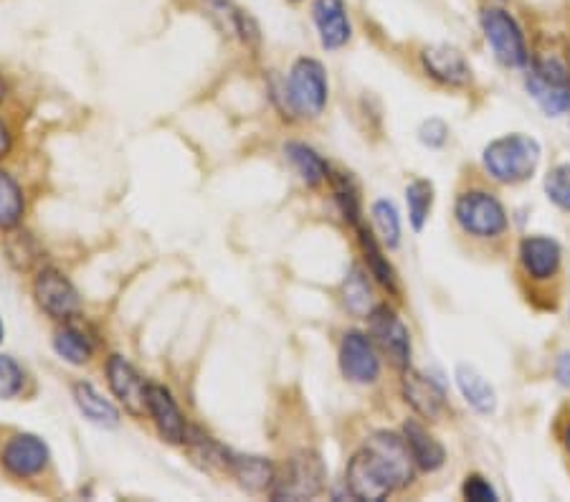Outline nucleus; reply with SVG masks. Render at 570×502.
I'll return each instance as SVG.
<instances>
[{
	"instance_id": "obj_5",
	"label": "nucleus",
	"mask_w": 570,
	"mask_h": 502,
	"mask_svg": "<svg viewBox=\"0 0 570 502\" xmlns=\"http://www.w3.org/2000/svg\"><path fill=\"white\" fill-rule=\"evenodd\" d=\"M454 216L462 232L476 236V239H494V236L508 232V211H504L500 198L487 194V190H466L459 196Z\"/></svg>"
},
{
	"instance_id": "obj_1",
	"label": "nucleus",
	"mask_w": 570,
	"mask_h": 502,
	"mask_svg": "<svg viewBox=\"0 0 570 502\" xmlns=\"http://www.w3.org/2000/svg\"><path fill=\"white\" fill-rule=\"evenodd\" d=\"M416 474V462L403 436L375 432L353 454L345 472V488L355 500L381 502L395 490L409 488Z\"/></svg>"
},
{
	"instance_id": "obj_9",
	"label": "nucleus",
	"mask_w": 570,
	"mask_h": 502,
	"mask_svg": "<svg viewBox=\"0 0 570 502\" xmlns=\"http://www.w3.org/2000/svg\"><path fill=\"white\" fill-rule=\"evenodd\" d=\"M51 452L49 444H46L41 436L36 434H13L11 440L6 442L3 452H0V464H3L8 474H13L18 480H29L41 474L49 467Z\"/></svg>"
},
{
	"instance_id": "obj_2",
	"label": "nucleus",
	"mask_w": 570,
	"mask_h": 502,
	"mask_svg": "<svg viewBox=\"0 0 570 502\" xmlns=\"http://www.w3.org/2000/svg\"><path fill=\"white\" fill-rule=\"evenodd\" d=\"M540 142L535 137L514 132V135H504L498 137L487 145L482 152L484 168L490 176L504 183V186H518V183H525L540 166Z\"/></svg>"
},
{
	"instance_id": "obj_8",
	"label": "nucleus",
	"mask_w": 570,
	"mask_h": 502,
	"mask_svg": "<svg viewBox=\"0 0 570 502\" xmlns=\"http://www.w3.org/2000/svg\"><path fill=\"white\" fill-rule=\"evenodd\" d=\"M33 295L43 313L51 319H59V323H69V319L81 313V299L77 287L71 285L67 274L53 267H46L39 272V277L33 282Z\"/></svg>"
},
{
	"instance_id": "obj_7",
	"label": "nucleus",
	"mask_w": 570,
	"mask_h": 502,
	"mask_svg": "<svg viewBox=\"0 0 570 502\" xmlns=\"http://www.w3.org/2000/svg\"><path fill=\"white\" fill-rule=\"evenodd\" d=\"M289 105L294 115L320 117L327 107V75L317 59H297L287 79Z\"/></svg>"
},
{
	"instance_id": "obj_33",
	"label": "nucleus",
	"mask_w": 570,
	"mask_h": 502,
	"mask_svg": "<svg viewBox=\"0 0 570 502\" xmlns=\"http://www.w3.org/2000/svg\"><path fill=\"white\" fill-rule=\"evenodd\" d=\"M16 242L21 249H13L8 246V254H11V262L16 264L18 269H29L31 264L39 259V244L31 239V234H16Z\"/></svg>"
},
{
	"instance_id": "obj_40",
	"label": "nucleus",
	"mask_w": 570,
	"mask_h": 502,
	"mask_svg": "<svg viewBox=\"0 0 570 502\" xmlns=\"http://www.w3.org/2000/svg\"><path fill=\"white\" fill-rule=\"evenodd\" d=\"M3 335H6V327H3V323H0V343H3Z\"/></svg>"
},
{
	"instance_id": "obj_20",
	"label": "nucleus",
	"mask_w": 570,
	"mask_h": 502,
	"mask_svg": "<svg viewBox=\"0 0 570 502\" xmlns=\"http://www.w3.org/2000/svg\"><path fill=\"white\" fill-rule=\"evenodd\" d=\"M454 378L469 406L480 411V414H494V409H498V391H494L492 383L474 365L459 363Z\"/></svg>"
},
{
	"instance_id": "obj_26",
	"label": "nucleus",
	"mask_w": 570,
	"mask_h": 502,
	"mask_svg": "<svg viewBox=\"0 0 570 502\" xmlns=\"http://www.w3.org/2000/svg\"><path fill=\"white\" fill-rule=\"evenodd\" d=\"M409 222L413 232H424L431 208H434V183L426 178H416L406 186Z\"/></svg>"
},
{
	"instance_id": "obj_27",
	"label": "nucleus",
	"mask_w": 570,
	"mask_h": 502,
	"mask_svg": "<svg viewBox=\"0 0 570 502\" xmlns=\"http://www.w3.org/2000/svg\"><path fill=\"white\" fill-rule=\"evenodd\" d=\"M343 297H345V307L351 309L355 317H365L373 313V292L361 267H353L351 277L345 279Z\"/></svg>"
},
{
	"instance_id": "obj_4",
	"label": "nucleus",
	"mask_w": 570,
	"mask_h": 502,
	"mask_svg": "<svg viewBox=\"0 0 570 502\" xmlns=\"http://www.w3.org/2000/svg\"><path fill=\"white\" fill-rule=\"evenodd\" d=\"M327 485V467L317 452H297L284 462L269 490L272 500L299 502L317 498Z\"/></svg>"
},
{
	"instance_id": "obj_32",
	"label": "nucleus",
	"mask_w": 570,
	"mask_h": 502,
	"mask_svg": "<svg viewBox=\"0 0 570 502\" xmlns=\"http://www.w3.org/2000/svg\"><path fill=\"white\" fill-rule=\"evenodd\" d=\"M462 495L464 500H472V502H498L500 495L498 490L490 485V480L482 478V474H469L462 485Z\"/></svg>"
},
{
	"instance_id": "obj_28",
	"label": "nucleus",
	"mask_w": 570,
	"mask_h": 502,
	"mask_svg": "<svg viewBox=\"0 0 570 502\" xmlns=\"http://www.w3.org/2000/svg\"><path fill=\"white\" fill-rule=\"evenodd\" d=\"M373 224L381 234V244L389 249H399L401 244V216L391 200H375L373 204Z\"/></svg>"
},
{
	"instance_id": "obj_39",
	"label": "nucleus",
	"mask_w": 570,
	"mask_h": 502,
	"mask_svg": "<svg viewBox=\"0 0 570 502\" xmlns=\"http://www.w3.org/2000/svg\"><path fill=\"white\" fill-rule=\"evenodd\" d=\"M566 446H568V452H570V424L566 429Z\"/></svg>"
},
{
	"instance_id": "obj_23",
	"label": "nucleus",
	"mask_w": 570,
	"mask_h": 502,
	"mask_svg": "<svg viewBox=\"0 0 570 502\" xmlns=\"http://www.w3.org/2000/svg\"><path fill=\"white\" fill-rule=\"evenodd\" d=\"M53 351L59 353L71 365H87L95 355V345H91L89 335L81 333L77 325H63L53 333Z\"/></svg>"
},
{
	"instance_id": "obj_18",
	"label": "nucleus",
	"mask_w": 570,
	"mask_h": 502,
	"mask_svg": "<svg viewBox=\"0 0 570 502\" xmlns=\"http://www.w3.org/2000/svg\"><path fill=\"white\" fill-rule=\"evenodd\" d=\"M403 440H406L409 450L413 454V462H416L419 470L424 472H436L444 467L446 462V450L434 434H429L424 424H419L416 419L403 424Z\"/></svg>"
},
{
	"instance_id": "obj_37",
	"label": "nucleus",
	"mask_w": 570,
	"mask_h": 502,
	"mask_svg": "<svg viewBox=\"0 0 570 502\" xmlns=\"http://www.w3.org/2000/svg\"><path fill=\"white\" fill-rule=\"evenodd\" d=\"M11 145H13L11 132H8V127L3 125V120H0V160H3L6 155L11 152Z\"/></svg>"
},
{
	"instance_id": "obj_36",
	"label": "nucleus",
	"mask_w": 570,
	"mask_h": 502,
	"mask_svg": "<svg viewBox=\"0 0 570 502\" xmlns=\"http://www.w3.org/2000/svg\"><path fill=\"white\" fill-rule=\"evenodd\" d=\"M556 378H558L560 386L570 388V351L563 353L558 358V363H556Z\"/></svg>"
},
{
	"instance_id": "obj_29",
	"label": "nucleus",
	"mask_w": 570,
	"mask_h": 502,
	"mask_svg": "<svg viewBox=\"0 0 570 502\" xmlns=\"http://www.w3.org/2000/svg\"><path fill=\"white\" fill-rule=\"evenodd\" d=\"M333 186H335V200L340 211L345 216V222L357 224V218H361V198H357L355 183L347 176H337L333 178Z\"/></svg>"
},
{
	"instance_id": "obj_16",
	"label": "nucleus",
	"mask_w": 570,
	"mask_h": 502,
	"mask_svg": "<svg viewBox=\"0 0 570 502\" xmlns=\"http://www.w3.org/2000/svg\"><path fill=\"white\" fill-rule=\"evenodd\" d=\"M147 411H150L155 426L165 442L170 444H180L186 442L188 434V424L186 416H183L180 406L176 404V398L165 386H158V383H150L147 386Z\"/></svg>"
},
{
	"instance_id": "obj_6",
	"label": "nucleus",
	"mask_w": 570,
	"mask_h": 502,
	"mask_svg": "<svg viewBox=\"0 0 570 502\" xmlns=\"http://www.w3.org/2000/svg\"><path fill=\"white\" fill-rule=\"evenodd\" d=\"M482 31L487 43L492 46L494 57L502 63V67L510 69H520L530 63V53H528V43H525V33L518 26V21L502 8H484L480 16Z\"/></svg>"
},
{
	"instance_id": "obj_30",
	"label": "nucleus",
	"mask_w": 570,
	"mask_h": 502,
	"mask_svg": "<svg viewBox=\"0 0 570 502\" xmlns=\"http://www.w3.org/2000/svg\"><path fill=\"white\" fill-rule=\"evenodd\" d=\"M546 194L558 208L570 211V163L553 168L546 176Z\"/></svg>"
},
{
	"instance_id": "obj_3",
	"label": "nucleus",
	"mask_w": 570,
	"mask_h": 502,
	"mask_svg": "<svg viewBox=\"0 0 570 502\" xmlns=\"http://www.w3.org/2000/svg\"><path fill=\"white\" fill-rule=\"evenodd\" d=\"M525 87L548 117L570 112V67L560 53H535L530 61Z\"/></svg>"
},
{
	"instance_id": "obj_12",
	"label": "nucleus",
	"mask_w": 570,
	"mask_h": 502,
	"mask_svg": "<svg viewBox=\"0 0 570 502\" xmlns=\"http://www.w3.org/2000/svg\"><path fill=\"white\" fill-rule=\"evenodd\" d=\"M107 381L115 398L125 406L127 414L142 416L147 411V386L145 378L135 371V365L122 355H109L107 361Z\"/></svg>"
},
{
	"instance_id": "obj_17",
	"label": "nucleus",
	"mask_w": 570,
	"mask_h": 502,
	"mask_svg": "<svg viewBox=\"0 0 570 502\" xmlns=\"http://www.w3.org/2000/svg\"><path fill=\"white\" fill-rule=\"evenodd\" d=\"M520 262L528 277L540 282L553 279L560 269V262H563V252H560V244L550 239V236H528L520 244Z\"/></svg>"
},
{
	"instance_id": "obj_10",
	"label": "nucleus",
	"mask_w": 570,
	"mask_h": 502,
	"mask_svg": "<svg viewBox=\"0 0 570 502\" xmlns=\"http://www.w3.org/2000/svg\"><path fill=\"white\" fill-rule=\"evenodd\" d=\"M367 319H371V335L379 343V348L389 355L395 368L406 371L411 365V335L403 319L389 305L373 307Z\"/></svg>"
},
{
	"instance_id": "obj_25",
	"label": "nucleus",
	"mask_w": 570,
	"mask_h": 502,
	"mask_svg": "<svg viewBox=\"0 0 570 502\" xmlns=\"http://www.w3.org/2000/svg\"><path fill=\"white\" fill-rule=\"evenodd\" d=\"M26 214V198L23 190L18 186V180L11 173L0 170V228L11 232L23 222Z\"/></svg>"
},
{
	"instance_id": "obj_19",
	"label": "nucleus",
	"mask_w": 570,
	"mask_h": 502,
	"mask_svg": "<svg viewBox=\"0 0 570 502\" xmlns=\"http://www.w3.org/2000/svg\"><path fill=\"white\" fill-rule=\"evenodd\" d=\"M228 472L238 480V485L249 492H266L272 490L277 470L266 456L256 454H232L228 456Z\"/></svg>"
},
{
	"instance_id": "obj_38",
	"label": "nucleus",
	"mask_w": 570,
	"mask_h": 502,
	"mask_svg": "<svg viewBox=\"0 0 570 502\" xmlns=\"http://www.w3.org/2000/svg\"><path fill=\"white\" fill-rule=\"evenodd\" d=\"M3 97H6V85H3V79H0V102H3Z\"/></svg>"
},
{
	"instance_id": "obj_22",
	"label": "nucleus",
	"mask_w": 570,
	"mask_h": 502,
	"mask_svg": "<svg viewBox=\"0 0 570 502\" xmlns=\"http://www.w3.org/2000/svg\"><path fill=\"white\" fill-rule=\"evenodd\" d=\"M284 155L292 163V168L297 170V176L307 183V186H320L330 178V166L322 160V155L315 152L305 142H287L284 145Z\"/></svg>"
},
{
	"instance_id": "obj_15",
	"label": "nucleus",
	"mask_w": 570,
	"mask_h": 502,
	"mask_svg": "<svg viewBox=\"0 0 570 502\" xmlns=\"http://www.w3.org/2000/svg\"><path fill=\"white\" fill-rule=\"evenodd\" d=\"M312 21L317 26L322 49L337 51L351 41L353 26L347 18L345 0H315L312 3Z\"/></svg>"
},
{
	"instance_id": "obj_35",
	"label": "nucleus",
	"mask_w": 570,
	"mask_h": 502,
	"mask_svg": "<svg viewBox=\"0 0 570 502\" xmlns=\"http://www.w3.org/2000/svg\"><path fill=\"white\" fill-rule=\"evenodd\" d=\"M236 33L242 36V41L246 46H252V49H256V46H259V41H262L259 26H256L254 18L249 13H244V11L236 13Z\"/></svg>"
},
{
	"instance_id": "obj_34",
	"label": "nucleus",
	"mask_w": 570,
	"mask_h": 502,
	"mask_svg": "<svg viewBox=\"0 0 570 502\" xmlns=\"http://www.w3.org/2000/svg\"><path fill=\"white\" fill-rule=\"evenodd\" d=\"M419 140L426 145V148H441L449 140V127L439 117H431L424 125L419 127Z\"/></svg>"
},
{
	"instance_id": "obj_14",
	"label": "nucleus",
	"mask_w": 570,
	"mask_h": 502,
	"mask_svg": "<svg viewBox=\"0 0 570 502\" xmlns=\"http://www.w3.org/2000/svg\"><path fill=\"white\" fill-rule=\"evenodd\" d=\"M401 388H403V398H406V404L416 411L419 416L434 422V419L444 414L446 391L441 388L434 378L426 376V373L406 368L403 371Z\"/></svg>"
},
{
	"instance_id": "obj_24",
	"label": "nucleus",
	"mask_w": 570,
	"mask_h": 502,
	"mask_svg": "<svg viewBox=\"0 0 570 502\" xmlns=\"http://www.w3.org/2000/svg\"><path fill=\"white\" fill-rule=\"evenodd\" d=\"M357 239H361V249L365 254L367 269H371L373 277L379 279L389 292H399V277H395V269L391 267V262L383 257V249L379 239L373 236V232H367L365 226H357Z\"/></svg>"
},
{
	"instance_id": "obj_13",
	"label": "nucleus",
	"mask_w": 570,
	"mask_h": 502,
	"mask_svg": "<svg viewBox=\"0 0 570 502\" xmlns=\"http://www.w3.org/2000/svg\"><path fill=\"white\" fill-rule=\"evenodd\" d=\"M421 63H424V71L431 79L446 87H466L472 81V67H469L464 53L454 49V46H426L421 51Z\"/></svg>"
},
{
	"instance_id": "obj_31",
	"label": "nucleus",
	"mask_w": 570,
	"mask_h": 502,
	"mask_svg": "<svg viewBox=\"0 0 570 502\" xmlns=\"http://www.w3.org/2000/svg\"><path fill=\"white\" fill-rule=\"evenodd\" d=\"M23 368L11 355H0V401L16 398L23 391Z\"/></svg>"
},
{
	"instance_id": "obj_11",
	"label": "nucleus",
	"mask_w": 570,
	"mask_h": 502,
	"mask_svg": "<svg viewBox=\"0 0 570 502\" xmlns=\"http://www.w3.org/2000/svg\"><path fill=\"white\" fill-rule=\"evenodd\" d=\"M340 371H343L347 381L361 383V386L379 381L381 358L365 333L351 331L343 335V343H340Z\"/></svg>"
},
{
	"instance_id": "obj_21",
	"label": "nucleus",
	"mask_w": 570,
	"mask_h": 502,
	"mask_svg": "<svg viewBox=\"0 0 570 502\" xmlns=\"http://www.w3.org/2000/svg\"><path fill=\"white\" fill-rule=\"evenodd\" d=\"M73 401H77L79 411L91 424H97L102 429H117L119 422H122L112 401L99 394V391L91 386L89 381L73 383Z\"/></svg>"
}]
</instances>
